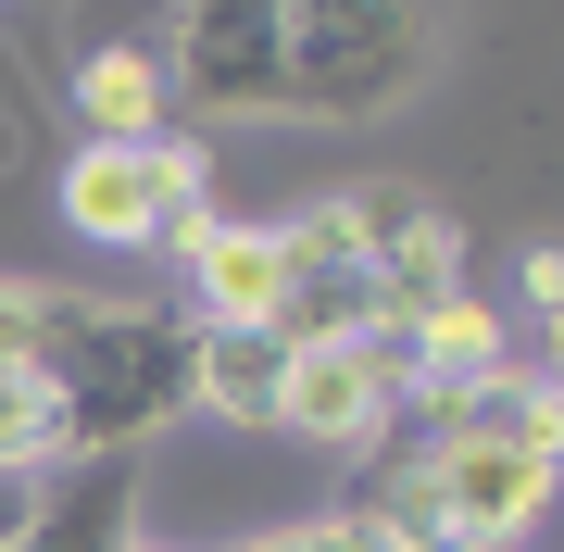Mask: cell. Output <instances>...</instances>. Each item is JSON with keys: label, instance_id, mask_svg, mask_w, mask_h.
<instances>
[{"label": "cell", "instance_id": "8fae6325", "mask_svg": "<svg viewBox=\"0 0 564 552\" xmlns=\"http://www.w3.org/2000/svg\"><path fill=\"white\" fill-rule=\"evenodd\" d=\"M289 402V339L276 327H202V377H188V414H226V427H276Z\"/></svg>", "mask_w": 564, "mask_h": 552}, {"label": "cell", "instance_id": "7c38bea8", "mask_svg": "<svg viewBox=\"0 0 564 552\" xmlns=\"http://www.w3.org/2000/svg\"><path fill=\"white\" fill-rule=\"evenodd\" d=\"M502 314H514V365L564 402V251H527V277H514Z\"/></svg>", "mask_w": 564, "mask_h": 552}, {"label": "cell", "instance_id": "6da1fadb", "mask_svg": "<svg viewBox=\"0 0 564 552\" xmlns=\"http://www.w3.org/2000/svg\"><path fill=\"white\" fill-rule=\"evenodd\" d=\"M402 427L426 452V502H440V540L514 552L564 490V402L527 365L477 377V389H414Z\"/></svg>", "mask_w": 564, "mask_h": 552}, {"label": "cell", "instance_id": "9a60e30c", "mask_svg": "<svg viewBox=\"0 0 564 552\" xmlns=\"http://www.w3.org/2000/svg\"><path fill=\"white\" fill-rule=\"evenodd\" d=\"M302 552H402L389 528H364V515L339 502V515H302Z\"/></svg>", "mask_w": 564, "mask_h": 552}, {"label": "cell", "instance_id": "ba28073f", "mask_svg": "<svg viewBox=\"0 0 564 552\" xmlns=\"http://www.w3.org/2000/svg\"><path fill=\"white\" fill-rule=\"evenodd\" d=\"M188 289L176 302L202 314V327H276V302H289V239L276 226H239V214H214V239L176 264Z\"/></svg>", "mask_w": 564, "mask_h": 552}, {"label": "cell", "instance_id": "4fadbf2b", "mask_svg": "<svg viewBox=\"0 0 564 552\" xmlns=\"http://www.w3.org/2000/svg\"><path fill=\"white\" fill-rule=\"evenodd\" d=\"M63 465V414H51V389L25 377V365H0V490H25V477H51Z\"/></svg>", "mask_w": 564, "mask_h": 552}, {"label": "cell", "instance_id": "9c48e42d", "mask_svg": "<svg viewBox=\"0 0 564 552\" xmlns=\"http://www.w3.org/2000/svg\"><path fill=\"white\" fill-rule=\"evenodd\" d=\"M402 365H414V389H477V377L514 365V314L464 277V289H440V302L402 327Z\"/></svg>", "mask_w": 564, "mask_h": 552}, {"label": "cell", "instance_id": "7a4b0ae2", "mask_svg": "<svg viewBox=\"0 0 564 552\" xmlns=\"http://www.w3.org/2000/svg\"><path fill=\"white\" fill-rule=\"evenodd\" d=\"M202 377V314L188 302H101V289H63L51 339H39V389L63 414V465L76 452H139L188 414Z\"/></svg>", "mask_w": 564, "mask_h": 552}, {"label": "cell", "instance_id": "5bb4252c", "mask_svg": "<svg viewBox=\"0 0 564 552\" xmlns=\"http://www.w3.org/2000/svg\"><path fill=\"white\" fill-rule=\"evenodd\" d=\"M51 302H63L51 277H0V365H25V377H39V339H51Z\"/></svg>", "mask_w": 564, "mask_h": 552}, {"label": "cell", "instance_id": "8992f818", "mask_svg": "<svg viewBox=\"0 0 564 552\" xmlns=\"http://www.w3.org/2000/svg\"><path fill=\"white\" fill-rule=\"evenodd\" d=\"M402 402H414L402 339H314V351H289L276 427H289V440H326V452H364V440L402 427Z\"/></svg>", "mask_w": 564, "mask_h": 552}, {"label": "cell", "instance_id": "30bf717a", "mask_svg": "<svg viewBox=\"0 0 564 552\" xmlns=\"http://www.w3.org/2000/svg\"><path fill=\"white\" fill-rule=\"evenodd\" d=\"M76 139H176V88L151 39H113L76 63Z\"/></svg>", "mask_w": 564, "mask_h": 552}, {"label": "cell", "instance_id": "2e32d148", "mask_svg": "<svg viewBox=\"0 0 564 552\" xmlns=\"http://www.w3.org/2000/svg\"><path fill=\"white\" fill-rule=\"evenodd\" d=\"M414 552H477V540H414Z\"/></svg>", "mask_w": 564, "mask_h": 552}, {"label": "cell", "instance_id": "3957f363", "mask_svg": "<svg viewBox=\"0 0 564 552\" xmlns=\"http://www.w3.org/2000/svg\"><path fill=\"white\" fill-rule=\"evenodd\" d=\"M276 25H289V113H314V126L402 113L452 51L440 0H276Z\"/></svg>", "mask_w": 564, "mask_h": 552}, {"label": "cell", "instance_id": "52a82bcc", "mask_svg": "<svg viewBox=\"0 0 564 552\" xmlns=\"http://www.w3.org/2000/svg\"><path fill=\"white\" fill-rule=\"evenodd\" d=\"M0 552H139V452H76V465H51Z\"/></svg>", "mask_w": 564, "mask_h": 552}, {"label": "cell", "instance_id": "277c9868", "mask_svg": "<svg viewBox=\"0 0 564 552\" xmlns=\"http://www.w3.org/2000/svg\"><path fill=\"white\" fill-rule=\"evenodd\" d=\"M163 88H176V113H214V126L289 113V25H276V0H176Z\"/></svg>", "mask_w": 564, "mask_h": 552}, {"label": "cell", "instance_id": "5b68a950", "mask_svg": "<svg viewBox=\"0 0 564 552\" xmlns=\"http://www.w3.org/2000/svg\"><path fill=\"white\" fill-rule=\"evenodd\" d=\"M188 202H214L202 139H76V164H63V226L88 251H151Z\"/></svg>", "mask_w": 564, "mask_h": 552}]
</instances>
